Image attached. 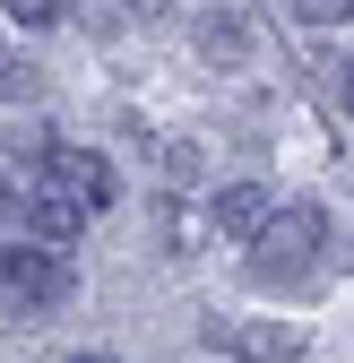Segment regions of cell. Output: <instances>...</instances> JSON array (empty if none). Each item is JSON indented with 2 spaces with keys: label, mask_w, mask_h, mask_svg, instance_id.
<instances>
[{
  "label": "cell",
  "mask_w": 354,
  "mask_h": 363,
  "mask_svg": "<svg viewBox=\"0 0 354 363\" xmlns=\"http://www.w3.org/2000/svg\"><path fill=\"white\" fill-rule=\"evenodd\" d=\"M207 346L234 363H294L302 354V320H207Z\"/></svg>",
  "instance_id": "obj_4"
},
{
  "label": "cell",
  "mask_w": 354,
  "mask_h": 363,
  "mask_svg": "<svg viewBox=\"0 0 354 363\" xmlns=\"http://www.w3.org/2000/svg\"><path fill=\"white\" fill-rule=\"evenodd\" d=\"M26 182H52V191H69L86 216H104V208H113V164H104L96 147H43V156L26 164Z\"/></svg>",
  "instance_id": "obj_3"
},
{
  "label": "cell",
  "mask_w": 354,
  "mask_h": 363,
  "mask_svg": "<svg viewBox=\"0 0 354 363\" xmlns=\"http://www.w3.org/2000/svg\"><path fill=\"white\" fill-rule=\"evenodd\" d=\"M86 234V208L69 199V191H52V182H26V242H78Z\"/></svg>",
  "instance_id": "obj_6"
},
{
  "label": "cell",
  "mask_w": 354,
  "mask_h": 363,
  "mask_svg": "<svg viewBox=\"0 0 354 363\" xmlns=\"http://www.w3.org/2000/svg\"><path fill=\"white\" fill-rule=\"evenodd\" d=\"M69 294V259L52 242H0V311H52Z\"/></svg>",
  "instance_id": "obj_2"
},
{
  "label": "cell",
  "mask_w": 354,
  "mask_h": 363,
  "mask_svg": "<svg viewBox=\"0 0 354 363\" xmlns=\"http://www.w3.org/2000/svg\"><path fill=\"white\" fill-rule=\"evenodd\" d=\"M0 9H9V18H18V26H52V18H61V9H69V0H0Z\"/></svg>",
  "instance_id": "obj_11"
},
{
  "label": "cell",
  "mask_w": 354,
  "mask_h": 363,
  "mask_svg": "<svg viewBox=\"0 0 354 363\" xmlns=\"http://www.w3.org/2000/svg\"><path fill=\"white\" fill-rule=\"evenodd\" d=\"M156 18H164V0H78V26L96 43H121L130 26H156Z\"/></svg>",
  "instance_id": "obj_8"
},
{
  "label": "cell",
  "mask_w": 354,
  "mask_h": 363,
  "mask_svg": "<svg viewBox=\"0 0 354 363\" xmlns=\"http://www.w3.org/2000/svg\"><path fill=\"white\" fill-rule=\"evenodd\" d=\"M69 363H113V354H69Z\"/></svg>",
  "instance_id": "obj_14"
},
{
  "label": "cell",
  "mask_w": 354,
  "mask_h": 363,
  "mask_svg": "<svg viewBox=\"0 0 354 363\" xmlns=\"http://www.w3.org/2000/svg\"><path fill=\"white\" fill-rule=\"evenodd\" d=\"M346 113H354V61H346Z\"/></svg>",
  "instance_id": "obj_13"
},
{
  "label": "cell",
  "mask_w": 354,
  "mask_h": 363,
  "mask_svg": "<svg viewBox=\"0 0 354 363\" xmlns=\"http://www.w3.org/2000/svg\"><path fill=\"white\" fill-rule=\"evenodd\" d=\"M320 259H329V216L320 208H277L251 242V277L259 286H302V277H320Z\"/></svg>",
  "instance_id": "obj_1"
},
{
  "label": "cell",
  "mask_w": 354,
  "mask_h": 363,
  "mask_svg": "<svg viewBox=\"0 0 354 363\" xmlns=\"http://www.w3.org/2000/svg\"><path fill=\"white\" fill-rule=\"evenodd\" d=\"M9 208H18V191H9V173H0V216H9Z\"/></svg>",
  "instance_id": "obj_12"
},
{
  "label": "cell",
  "mask_w": 354,
  "mask_h": 363,
  "mask_svg": "<svg viewBox=\"0 0 354 363\" xmlns=\"http://www.w3.org/2000/svg\"><path fill=\"white\" fill-rule=\"evenodd\" d=\"M251 52H259V18L251 9H207L199 18V61L207 69H242Z\"/></svg>",
  "instance_id": "obj_5"
},
{
  "label": "cell",
  "mask_w": 354,
  "mask_h": 363,
  "mask_svg": "<svg viewBox=\"0 0 354 363\" xmlns=\"http://www.w3.org/2000/svg\"><path fill=\"white\" fill-rule=\"evenodd\" d=\"M207 225H216V234H234V242L251 251L259 225H268V191H259V182H225V191L207 199Z\"/></svg>",
  "instance_id": "obj_7"
},
{
  "label": "cell",
  "mask_w": 354,
  "mask_h": 363,
  "mask_svg": "<svg viewBox=\"0 0 354 363\" xmlns=\"http://www.w3.org/2000/svg\"><path fill=\"white\" fill-rule=\"evenodd\" d=\"M26 96H35V69L18 52H0V104H26Z\"/></svg>",
  "instance_id": "obj_10"
},
{
  "label": "cell",
  "mask_w": 354,
  "mask_h": 363,
  "mask_svg": "<svg viewBox=\"0 0 354 363\" xmlns=\"http://www.w3.org/2000/svg\"><path fill=\"white\" fill-rule=\"evenodd\" d=\"M277 9H285L294 26H346V18H354V0H277Z\"/></svg>",
  "instance_id": "obj_9"
}]
</instances>
